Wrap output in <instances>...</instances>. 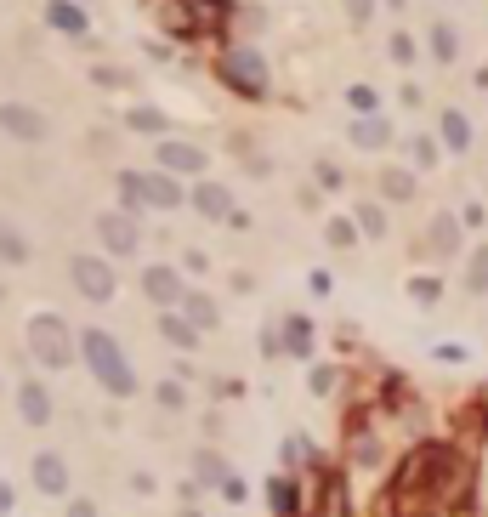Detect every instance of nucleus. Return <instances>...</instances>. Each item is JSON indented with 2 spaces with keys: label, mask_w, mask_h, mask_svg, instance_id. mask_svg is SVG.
<instances>
[{
  "label": "nucleus",
  "mask_w": 488,
  "mask_h": 517,
  "mask_svg": "<svg viewBox=\"0 0 488 517\" xmlns=\"http://www.w3.org/2000/svg\"><path fill=\"white\" fill-rule=\"evenodd\" d=\"M330 387H335V370H330V364H318V370H313V393L324 398Z\"/></svg>",
  "instance_id": "obj_37"
},
{
  "label": "nucleus",
  "mask_w": 488,
  "mask_h": 517,
  "mask_svg": "<svg viewBox=\"0 0 488 517\" xmlns=\"http://www.w3.org/2000/svg\"><path fill=\"white\" fill-rule=\"evenodd\" d=\"M182 313H188V319L199 324V330H216V324H222V307L210 302L205 290H188V302H182Z\"/></svg>",
  "instance_id": "obj_24"
},
{
  "label": "nucleus",
  "mask_w": 488,
  "mask_h": 517,
  "mask_svg": "<svg viewBox=\"0 0 488 517\" xmlns=\"http://www.w3.org/2000/svg\"><path fill=\"white\" fill-rule=\"evenodd\" d=\"M222 495L233 500V506H244V500H250V489H244V478H227V483H222Z\"/></svg>",
  "instance_id": "obj_38"
},
{
  "label": "nucleus",
  "mask_w": 488,
  "mask_h": 517,
  "mask_svg": "<svg viewBox=\"0 0 488 517\" xmlns=\"http://www.w3.org/2000/svg\"><path fill=\"white\" fill-rule=\"evenodd\" d=\"M159 336L171 341V347H182V353H188V347H199V336H205V330H199V324H193L182 307H165V313H159Z\"/></svg>",
  "instance_id": "obj_16"
},
{
  "label": "nucleus",
  "mask_w": 488,
  "mask_h": 517,
  "mask_svg": "<svg viewBox=\"0 0 488 517\" xmlns=\"http://www.w3.org/2000/svg\"><path fill=\"white\" fill-rule=\"evenodd\" d=\"M97 239H103V256H137L142 250L137 211H103L97 216Z\"/></svg>",
  "instance_id": "obj_6"
},
{
  "label": "nucleus",
  "mask_w": 488,
  "mask_h": 517,
  "mask_svg": "<svg viewBox=\"0 0 488 517\" xmlns=\"http://www.w3.org/2000/svg\"><path fill=\"white\" fill-rule=\"evenodd\" d=\"M460 222H466V228H483L488 211H483V205H466V211H460Z\"/></svg>",
  "instance_id": "obj_41"
},
{
  "label": "nucleus",
  "mask_w": 488,
  "mask_h": 517,
  "mask_svg": "<svg viewBox=\"0 0 488 517\" xmlns=\"http://www.w3.org/2000/svg\"><path fill=\"white\" fill-rule=\"evenodd\" d=\"M386 52H392V63H403V69H409V63L420 57V46L409 35H392V40H386Z\"/></svg>",
  "instance_id": "obj_33"
},
{
  "label": "nucleus",
  "mask_w": 488,
  "mask_h": 517,
  "mask_svg": "<svg viewBox=\"0 0 488 517\" xmlns=\"http://www.w3.org/2000/svg\"><path fill=\"white\" fill-rule=\"evenodd\" d=\"M227 478H233V472H227V461L216 449H199V455H193V483H199V489H222Z\"/></svg>",
  "instance_id": "obj_20"
},
{
  "label": "nucleus",
  "mask_w": 488,
  "mask_h": 517,
  "mask_svg": "<svg viewBox=\"0 0 488 517\" xmlns=\"http://www.w3.org/2000/svg\"><path fill=\"white\" fill-rule=\"evenodd\" d=\"M437 137H443V148H449V154H471V120L460 114V108H443Z\"/></svg>",
  "instance_id": "obj_18"
},
{
  "label": "nucleus",
  "mask_w": 488,
  "mask_h": 517,
  "mask_svg": "<svg viewBox=\"0 0 488 517\" xmlns=\"http://www.w3.org/2000/svg\"><path fill=\"white\" fill-rule=\"evenodd\" d=\"M35 489L52 500L69 495V461H63V449H40L35 455Z\"/></svg>",
  "instance_id": "obj_12"
},
{
  "label": "nucleus",
  "mask_w": 488,
  "mask_h": 517,
  "mask_svg": "<svg viewBox=\"0 0 488 517\" xmlns=\"http://www.w3.org/2000/svg\"><path fill=\"white\" fill-rule=\"evenodd\" d=\"M409 160H415L420 171H432V165L443 160V148H437V137H409Z\"/></svg>",
  "instance_id": "obj_30"
},
{
  "label": "nucleus",
  "mask_w": 488,
  "mask_h": 517,
  "mask_svg": "<svg viewBox=\"0 0 488 517\" xmlns=\"http://www.w3.org/2000/svg\"><path fill=\"white\" fill-rule=\"evenodd\" d=\"M63 517H97V506H91V500H69V512Z\"/></svg>",
  "instance_id": "obj_42"
},
{
  "label": "nucleus",
  "mask_w": 488,
  "mask_h": 517,
  "mask_svg": "<svg viewBox=\"0 0 488 517\" xmlns=\"http://www.w3.org/2000/svg\"><path fill=\"white\" fill-rule=\"evenodd\" d=\"M301 455H307V444H301V438H284V466H296Z\"/></svg>",
  "instance_id": "obj_40"
},
{
  "label": "nucleus",
  "mask_w": 488,
  "mask_h": 517,
  "mask_svg": "<svg viewBox=\"0 0 488 517\" xmlns=\"http://www.w3.org/2000/svg\"><path fill=\"white\" fill-rule=\"evenodd\" d=\"M284 347H290V358H313V319L290 313L284 319Z\"/></svg>",
  "instance_id": "obj_23"
},
{
  "label": "nucleus",
  "mask_w": 488,
  "mask_h": 517,
  "mask_svg": "<svg viewBox=\"0 0 488 517\" xmlns=\"http://www.w3.org/2000/svg\"><path fill=\"white\" fill-rule=\"evenodd\" d=\"M182 517H199V512H193V506H188V512H182Z\"/></svg>",
  "instance_id": "obj_44"
},
{
  "label": "nucleus",
  "mask_w": 488,
  "mask_h": 517,
  "mask_svg": "<svg viewBox=\"0 0 488 517\" xmlns=\"http://www.w3.org/2000/svg\"><path fill=\"white\" fill-rule=\"evenodd\" d=\"M188 205H193L199 216H205V222H227V216L239 211V205H233V194H227L222 182H193Z\"/></svg>",
  "instance_id": "obj_14"
},
{
  "label": "nucleus",
  "mask_w": 488,
  "mask_h": 517,
  "mask_svg": "<svg viewBox=\"0 0 488 517\" xmlns=\"http://www.w3.org/2000/svg\"><path fill=\"white\" fill-rule=\"evenodd\" d=\"M69 279H74V290L86 296V302H114V290H120V273H114V262L108 256H91V250H80L69 262Z\"/></svg>",
  "instance_id": "obj_5"
},
{
  "label": "nucleus",
  "mask_w": 488,
  "mask_h": 517,
  "mask_svg": "<svg viewBox=\"0 0 488 517\" xmlns=\"http://www.w3.org/2000/svg\"><path fill=\"white\" fill-rule=\"evenodd\" d=\"M466 290H471V296H488V245H471V256H466Z\"/></svg>",
  "instance_id": "obj_26"
},
{
  "label": "nucleus",
  "mask_w": 488,
  "mask_h": 517,
  "mask_svg": "<svg viewBox=\"0 0 488 517\" xmlns=\"http://www.w3.org/2000/svg\"><path fill=\"white\" fill-rule=\"evenodd\" d=\"M159 404H165V410H182V404H188V393H182V387H176V381H159Z\"/></svg>",
  "instance_id": "obj_34"
},
{
  "label": "nucleus",
  "mask_w": 488,
  "mask_h": 517,
  "mask_svg": "<svg viewBox=\"0 0 488 517\" xmlns=\"http://www.w3.org/2000/svg\"><path fill=\"white\" fill-rule=\"evenodd\" d=\"M0 131H6L12 143H46V137H52V120H46L35 103H0Z\"/></svg>",
  "instance_id": "obj_7"
},
{
  "label": "nucleus",
  "mask_w": 488,
  "mask_h": 517,
  "mask_svg": "<svg viewBox=\"0 0 488 517\" xmlns=\"http://www.w3.org/2000/svg\"><path fill=\"white\" fill-rule=\"evenodd\" d=\"M18 415H23V427H52V387L46 381H18Z\"/></svg>",
  "instance_id": "obj_11"
},
{
  "label": "nucleus",
  "mask_w": 488,
  "mask_h": 517,
  "mask_svg": "<svg viewBox=\"0 0 488 517\" xmlns=\"http://www.w3.org/2000/svg\"><path fill=\"white\" fill-rule=\"evenodd\" d=\"M324 239H330L335 250H352L358 239H364V228H358V216H330V228H324Z\"/></svg>",
  "instance_id": "obj_27"
},
{
  "label": "nucleus",
  "mask_w": 488,
  "mask_h": 517,
  "mask_svg": "<svg viewBox=\"0 0 488 517\" xmlns=\"http://www.w3.org/2000/svg\"><path fill=\"white\" fill-rule=\"evenodd\" d=\"M154 160H159V171H171V177H205V148L182 143V137H159Z\"/></svg>",
  "instance_id": "obj_8"
},
{
  "label": "nucleus",
  "mask_w": 488,
  "mask_h": 517,
  "mask_svg": "<svg viewBox=\"0 0 488 517\" xmlns=\"http://www.w3.org/2000/svg\"><path fill=\"white\" fill-rule=\"evenodd\" d=\"M46 23H52L57 35H86L91 18H86V6L80 0H46Z\"/></svg>",
  "instance_id": "obj_17"
},
{
  "label": "nucleus",
  "mask_w": 488,
  "mask_h": 517,
  "mask_svg": "<svg viewBox=\"0 0 488 517\" xmlns=\"http://www.w3.org/2000/svg\"><path fill=\"white\" fill-rule=\"evenodd\" d=\"M437 296H443V285H437L432 273H426V279H409V302L415 307H437Z\"/></svg>",
  "instance_id": "obj_32"
},
{
  "label": "nucleus",
  "mask_w": 488,
  "mask_h": 517,
  "mask_svg": "<svg viewBox=\"0 0 488 517\" xmlns=\"http://www.w3.org/2000/svg\"><path fill=\"white\" fill-rule=\"evenodd\" d=\"M347 108L352 114H381V91L375 86H347Z\"/></svg>",
  "instance_id": "obj_31"
},
{
  "label": "nucleus",
  "mask_w": 488,
  "mask_h": 517,
  "mask_svg": "<svg viewBox=\"0 0 488 517\" xmlns=\"http://www.w3.org/2000/svg\"><path fill=\"white\" fill-rule=\"evenodd\" d=\"M477 483V466L454 444H420L403 455L398 478H392V512L398 517H437L460 512Z\"/></svg>",
  "instance_id": "obj_1"
},
{
  "label": "nucleus",
  "mask_w": 488,
  "mask_h": 517,
  "mask_svg": "<svg viewBox=\"0 0 488 517\" xmlns=\"http://www.w3.org/2000/svg\"><path fill=\"white\" fill-rule=\"evenodd\" d=\"M29 256H35V250H29V233L12 228V222H0V262H6V268H23Z\"/></svg>",
  "instance_id": "obj_21"
},
{
  "label": "nucleus",
  "mask_w": 488,
  "mask_h": 517,
  "mask_svg": "<svg viewBox=\"0 0 488 517\" xmlns=\"http://www.w3.org/2000/svg\"><path fill=\"white\" fill-rule=\"evenodd\" d=\"M313 171H318V188H341V182H347L341 177V165H330V160H318Z\"/></svg>",
  "instance_id": "obj_35"
},
{
  "label": "nucleus",
  "mask_w": 488,
  "mask_h": 517,
  "mask_svg": "<svg viewBox=\"0 0 488 517\" xmlns=\"http://www.w3.org/2000/svg\"><path fill=\"white\" fill-rule=\"evenodd\" d=\"M301 517H347V489H341L335 472L313 478V500H301Z\"/></svg>",
  "instance_id": "obj_10"
},
{
  "label": "nucleus",
  "mask_w": 488,
  "mask_h": 517,
  "mask_svg": "<svg viewBox=\"0 0 488 517\" xmlns=\"http://www.w3.org/2000/svg\"><path fill=\"white\" fill-rule=\"evenodd\" d=\"M80 358H86V370H91V381L103 387L108 398H131L137 393V370H131V358H125V347L108 330H80Z\"/></svg>",
  "instance_id": "obj_2"
},
{
  "label": "nucleus",
  "mask_w": 488,
  "mask_h": 517,
  "mask_svg": "<svg viewBox=\"0 0 488 517\" xmlns=\"http://www.w3.org/2000/svg\"><path fill=\"white\" fill-rule=\"evenodd\" d=\"M267 500H273V517H301L296 478H273V483H267Z\"/></svg>",
  "instance_id": "obj_22"
},
{
  "label": "nucleus",
  "mask_w": 488,
  "mask_h": 517,
  "mask_svg": "<svg viewBox=\"0 0 488 517\" xmlns=\"http://www.w3.org/2000/svg\"><path fill=\"white\" fill-rule=\"evenodd\" d=\"M426 40H432L437 63H454V57H460V35H454V23H432V29H426Z\"/></svg>",
  "instance_id": "obj_25"
},
{
  "label": "nucleus",
  "mask_w": 488,
  "mask_h": 517,
  "mask_svg": "<svg viewBox=\"0 0 488 517\" xmlns=\"http://www.w3.org/2000/svg\"><path fill=\"white\" fill-rule=\"evenodd\" d=\"M125 125H131V131H142V137H165V114H159V108H131V114H125Z\"/></svg>",
  "instance_id": "obj_29"
},
{
  "label": "nucleus",
  "mask_w": 488,
  "mask_h": 517,
  "mask_svg": "<svg viewBox=\"0 0 488 517\" xmlns=\"http://www.w3.org/2000/svg\"><path fill=\"white\" fill-rule=\"evenodd\" d=\"M460 233H466V222L449 211L432 216V228H426V250H432V262H449V256H460Z\"/></svg>",
  "instance_id": "obj_13"
},
{
  "label": "nucleus",
  "mask_w": 488,
  "mask_h": 517,
  "mask_svg": "<svg viewBox=\"0 0 488 517\" xmlns=\"http://www.w3.org/2000/svg\"><path fill=\"white\" fill-rule=\"evenodd\" d=\"M358 228H364V239H386V211L381 205H375V199H364V205H358Z\"/></svg>",
  "instance_id": "obj_28"
},
{
  "label": "nucleus",
  "mask_w": 488,
  "mask_h": 517,
  "mask_svg": "<svg viewBox=\"0 0 488 517\" xmlns=\"http://www.w3.org/2000/svg\"><path fill=\"white\" fill-rule=\"evenodd\" d=\"M347 137H352V148H369V154H381V148L392 143V120H386V114H358Z\"/></svg>",
  "instance_id": "obj_15"
},
{
  "label": "nucleus",
  "mask_w": 488,
  "mask_h": 517,
  "mask_svg": "<svg viewBox=\"0 0 488 517\" xmlns=\"http://www.w3.org/2000/svg\"><path fill=\"white\" fill-rule=\"evenodd\" d=\"M381 199H392V205H409L415 199V171L409 165H381Z\"/></svg>",
  "instance_id": "obj_19"
},
{
  "label": "nucleus",
  "mask_w": 488,
  "mask_h": 517,
  "mask_svg": "<svg viewBox=\"0 0 488 517\" xmlns=\"http://www.w3.org/2000/svg\"><path fill=\"white\" fill-rule=\"evenodd\" d=\"M29 353H35L40 370H69L74 353H80L69 319H63V313H35V319H29Z\"/></svg>",
  "instance_id": "obj_3"
},
{
  "label": "nucleus",
  "mask_w": 488,
  "mask_h": 517,
  "mask_svg": "<svg viewBox=\"0 0 488 517\" xmlns=\"http://www.w3.org/2000/svg\"><path fill=\"white\" fill-rule=\"evenodd\" d=\"M216 74L227 80V91H239V97H267V63L256 46H233V52H222V63H216Z\"/></svg>",
  "instance_id": "obj_4"
},
{
  "label": "nucleus",
  "mask_w": 488,
  "mask_h": 517,
  "mask_svg": "<svg viewBox=\"0 0 488 517\" xmlns=\"http://www.w3.org/2000/svg\"><path fill=\"white\" fill-rule=\"evenodd\" d=\"M12 506H18V489L0 478V517H12Z\"/></svg>",
  "instance_id": "obj_39"
},
{
  "label": "nucleus",
  "mask_w": 488,
  "mask_h": 517,
  "mask_svg": "<svg viewBox=\"0 0 488 517\" xmlns=\"http://www.w3.org/2000/svg\"><path fill=\"white\" fill-rule=\"evenodd\" d=\"M347 18L352 23H369V18H375V0H347Z\"/></svg>",
  "instance_id": "obj_36"
},
{
  "label": "nucleus",
  "mask_w": 488,
  "mask_h": 517,
  "mask_svg": "<svg viewBox=\"0 0 488 517\" xmlns=\"http://www.w3.org/2000/svg\"><path fill=\"white\" fill-rule=\"evenodd\" d=\"M386 6H392V12H403V0H386Z\"/></svg>",
  "instance_id": "obj_43"
},
{
  "label": "nucleus",
  "mask_w": 488,
  "mask_h": 517,
  "mask_svg": "<svg viewBox=\"0 0 488 517\" xmlns=\"http://www.w3.org/2000/svg\"><path fill=\"white\" fill-rule=\"evenodd\" d=\"M142 296L165 313V307H182L188 302V285H182V273L176 268H165V262H154V268L142 273Z\"/></svg>",
  "instance_id": "obj_9"
}]
</instances>
